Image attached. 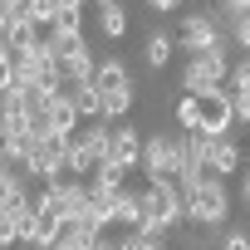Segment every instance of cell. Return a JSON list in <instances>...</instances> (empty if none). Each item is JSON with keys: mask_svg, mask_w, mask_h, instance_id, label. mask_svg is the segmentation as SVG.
I'll list each match as a JSON object with an SVG mask.
<instances>
[{"mask_svg": "<svg viewBox=\"0 0 250 250\" xmlns=\"http://www.w3.org/2000/svg\"><path fill=\"white\" fill-rule=\"evenodd\" d=\"M138 201H143V221H138V230L143 235H167L177 221H187V211H182V187L167 177V182H147V191H138Z\"/></svg>", "mask_w": 250, "mask_h": 250, "instance_id": "6da1fadb", "label": "cell"}, {"mask_svg": "<svg viewBox=\"0 0 250 250\" xmlns=\"http://www.w3.org/2000/svg\"><path fill=\"white\" fill-rule=\"evenodd\" d=\"M182 211H187V221H196V226H226V216H230L226 182L206 172L196 187H187V191H182Z\"/></svg>", "mask_w": 250, "mask_h": 250, "instance_id": "7a4b0ae2", "label": "cell"}, {"mask_svg": "<svg viewBox=\"0 0 250 250\" xmlns=\"http://www.w3.org/2000/svg\"><path fill=\"white\" fill-rule=\"evenodd\" d=\"M226 74H230V44H216V49H201V54L187 59L182 88H187V93H201V88H211V83H226Z\"/></svg>", "mask_w": 250, "mask_h": 250, "instance_id": "3957f363", "label": "cell"}, {"mask_svg": "<svg viewBox=\"0 0 250 250\" xmlns=\"http://www.w3.org/2000/svg\"><path fill=\"white\" fill-rule=\"evenodd\" d=\"M191 98H196V133L226 138V128L235 123V113H230V88H226V83H211V88H201V93H191Z\"/></svg>", "mask_w": 250, "mask_h": 250, "instance_id": "277c9868", "label": "cell"}, {"mask_svg": "<svg viewBox=\"0 0 250 250\" xmlns=\"http://www.w3.org/2000/svg\"><path fill=\"white\" fill-rule=\"evenodd\" d=\"M138 167H143V177L147 182H167V177H177V167H182V138H143V157H138Z\"/></svg>", "mask_w": 250, "mask_h": 250, "instance_id": "5b68a950", "label": "cell"}, {"mask_svg": "<svg viewBox=\"0 0 250 250\" xmlns=\"http://www.w3.org/2000/svg\"><path fill=\"white\" fill-rule=\"evenodd\" d=\"M138 157H143L138 128H128V123H108V157H103V167H108L113 177L128 182V172L138 167Z\"/></svg>", "mask_w": 250, "mask_h": 250, "instance_id": "8992f818", "label": "cell"}, {"mask_svg": "<svg viewBox=\"0 0 250 250\" xmlns=\"http://www.w3.org/2000/svg\"><path fill=\"white\" fill-rule=\"evenodd\" d=\"M187 54H201V49H216V44H230L226 40V30L216 25V15L206 10V15H187L182 20V40H177Z\"/></svg>", "mask_w": 250, "mask_h": 250, "instance_id": "52a82bcc", "label": "cell"}, {"mask_svg": "<svg viewBox=\"0 0 250 250\" xmlns=\"http://www.w3.org/2000/svg\"><path fill=\"white\" fill-rule=\"evenodd\" d=\"M44 133H54V138H74V128H79V108H74V98L69 93H54L49 103H44Z\"/></svg>", "mask_w": 250, "mask_h": 250, "instance_id": "ba28073f", "label": "cell"}, {"mask_svg": "<svg viewBox=\"0 0 250 250\" xmlns=\"http://www.w3.org/2000/svg\"><path fill=\"white\" fill-rule=\"evenodd\" d=\"M54 69H59V79H64V83H93L98 59H93V49H88V44H74L69 54H59V59H54Z\"/></svg>", "mask_w": 250, "mask_h": 250, "instance_id": "9c48e42d", "label": "cell"}, {"mask_svg": "<svg viewBox=\"0 0 250 250\" xmlns=\"http://www.w3.org/2000/svg\"><path fill=\"white\" fill-rule=\"evenodd\" d=\"M206 172H211V177H230V172H240V152H235V143H230V138H211Z\"/></svg>", "mask_w": 250, "mask_h": 250, "instance_id": "30bf717a", "label": "cell"}, {"mask_svg": "<svg viewBox=\"0 0 250 250\" xmlns=\"http://www.w3.org/2000/svg\"><path fill=\"white\" fill-rule=\"evenodd\" d=\"M54 240H59V216H54V211H40V206H35V226H30L25 245H30V250H49Z\"/></svg>", "mask_w": 250, "mask_h": 250, "instance_id": "8fae6325", "label": "cell"}, {"mask_svg": "<svg viewBox=\"0 0 250 250\" xmlns=\"http://www.w3.org/2000/svg\"><path fill=\"white\" fill-rule=\"evenodd\" d=\"M0 40H5V49H30V44H35V40H44V35H40V25L20 10V15L5 25V35H0Z\"/></svg>", "mask_w": 250, "mask_h": 250, "instance_id": "7c38bea8", "label": "cell"}, {"mask_svg": "<svg viewBox=\"0 0 250 250\" xmlns=\"http://www.w3.org/2000/svg\"><path fill=\"white\" fill-rule=\"evenodd\" d=\"M64 93L74 98V108H79V123H83V118H103V93H98L93 83H64Z\"/></svg>", "mask_w": 250, "mask_h": 250, "instance_id": "4fadbf2b", "label": "cell"}, {"mask_svg": "<svg viewBox=\"0 0 250 250\" xmlns=\"http://www.w3.org/2000/svg\"><path fill=\"white\" fill-rule=\"evenodd\" d=\"M138 221H143V201H138V191L123 187V191H118V201H113V226L138 230Z\"/></svg>", "mask_w": 250, "mask_h": 250, "instance_id": "5bb4252c", "label": "cell"}, {"mask_svg": "<svg viewBox=\"0 0 250 250\" xmlns=\"http://www.w3.org/2000/svg\"><path fill=\"white\" fill-rule=\"evenodd\" d=\"M123 83H133V74H128L123 59H103V64L93 69V88H98V93H103V88H123Z\"/></svg>", "mask_w": 250, "mask_h": 250, "instance_id": "9a60e30c", "label": "cell"}, {"mask_svg": "<svg viewBox=\"0 0 250 250\" xmlns=\"http://www.w3.org/2000/svg\"><path fill=\"white\" fill-rule=\"evenodd\" d=\"M20 201H30L25 177H20L15 167H5V172H0V211H10V206H20Z\"/></svg>", "mask_w": 250, "mask_h": 250, "instance_id": "2e32d148", "label": "cell"}, {"mask_svg": "<svg viewBox=\"0 0 250 250\" xmlns=\"http://www.w3.org/2000/svg\"><path fill=\"white\" fill-rule=\"evenodd\" d=\"M98 30H103L108 40H123V35H128V10H123L118 0H108V5H98Z\"/></svg>", "mask_w": 250, "mask_h": 250, "instance_id": "e0dca14e", "label": "cell"}, {"mask_svg": "<svg viewBox=\"0 0 250 250\" xmlns=\"http://www.w3.org/2000/svg\"><path fill=\"white\" fill-rule=\"evenodd\" d=\"M44 35H69V40H79V35H83V5H59V15H54V25H49Z\"/></svg>", "mask_w": 250, "mask_h": 250, "instance_id": "ac0fdd59", "label": "cell"}, {"mask_svg": "<svg viewBox=\"0 0 250 250\" xmlns=\"http://www.w3.org/2000/svg\"><path fill=\"white\" fill-rule=\"evenodd\" d=\"M128 108H133V83H123V88H103V118H108V123H118Z\"/></svg>", "mask_w": 250, "mask_h": 250, "instance_id": "d6986e66", "label": "cell"}, {"mask_svg": "<svg viewBox=\"0 0 250 250\" xmlns=\"http://www.w3.org/2000/svg\"><path fill=\"white\" fill-rule=\"evenodd\" d=\"M172 54H177V40L172 35H152L147 40V69H167Z\"/></svg>", "mask_w": 250, "mask_h": 250, "instance_id": "ffe728a7", "label": "cell"}, {"mask_svg": "<svg viewBox=\"0 0 250 250\" xmlns=\"http://www.w3.org/2000/svg\"><path fill=\"white\" fill-rule=\"evenodd\" d=\"M59 5H64V0H25V15L40 25V35L54 25V15H59Z\"/></svg>", "mask_w": 250, "mask_h": 250, "instance_id": "44dd1931", "label": "cell"}, {"mask_svg": "<svg viewBox=\"0 0 250 250\" xmlns=\"http://www.w3.org/2000/svg\"><path fill=\"white\" fill-rule=\"evenodd\" d=\"M177 128H182V133H196V98H191V93L177 103Z\"/></svg>", "mask_w": 250, "mask_h": 250, "instance_id": "7402d4cb", "label": "cell"}, {"mask_svg": "<svg viewBox=\"0 0 250 250\" xmlns=\"http://www.w3.org/2000/svg\"><path fill=\"white\" fill-rule=\"evenodd\" d=\"M226 83H230V88H245V93H250V54L230 64V74H226Z\"/></svg>", "mask_w": 250, "mask_h": 250, "instance_id": "603a6c76", "label": "cell"}, {"mask_svg": "<svg viewBox=\"0 0 250 250\" xmlns=\"http://www.w3.org/2000/svg\"><path fill=\"white\" fill-rule=\"evenodd\" d=\"M123 250H162V235H143V230H128Z\"/></svg>", "mask_w": 250, "mask_h": 250, "instance_id": "cb8c5ba5", "label": "cell"}, {"mask_svg": "<svg viewBox=\"0 0 250 250\" xmlns=\"http://www.w3.org/2000/svg\"><path fill=\"white\" fill-rule=\"evenodd\" d=\"M230 113H235L240 123H250V93H245V88H230Z\"/></svg>", "mask_w": 250, "mask_h": 250, "instance_id": "d4e9b609", "label": "cell"}, {"mask_svg": "<svg viewBox=\"0 0 250 250\" xmlns=\"http://www.w3.org/2000/svg\"><path fill=\"white\" fill-rule=\"evenodd\" d=\"M15 83V69H10V49H5V40H0V93H5Z\"/></svg>", "mask_w": 250, "mask_h": 250, "instance_id": "484cf974", "label": "cell"}, {"mask_svg": "<svg viewBox=\"0 0 250 250\" xmlns=\"http://www.w3.org/2000/svg\"><path fill=\"white\" fill-rule=\"evenodd\" d=\"M15 240H20V230H15L10 211H0V250H5V245H15Z\"/></svg>", "mask_w": 250, "mask_h": 250, "instance_id": "4316f807", "label": "cell"}, {"mask_svg": "<svg viewBox=\"0 0 250 250\" xmlns=\"http://www.w3.org/2000/svg\"><path fill=\"white\" fill-rule=\"evenodd\" d=\"M221 250H250V235L245 230H226L221 235Z\"/></svg>", "mask_w": 250, "mask_h": 250, "instance_id": "83f0119b", "label": "cell"}, {"mask_svg": "<svg viewBox=\"0 0 250 250\" xmlns=\"http://www.w3.org/2000/svg\"><path fill=\"white\" fill-rule=\"evenodd\" d=\"M123 240H128V230H123V235H108V230H103V235L93 240V250H123Z\"/></svg>", "mask_w": 250, "mask_h": 250, "instance_id": "f1b7e54d", "label": "cell"}, {"mask_svg": "<svg viewBox=\"0 0 250 250\" xmlns=\"http://www.w3.org/2000/svg\"><path fill=\"white\" fill-rule=\"evenodd\" d=\"M221 10H230V15H240V10H250V0H221Z\"/></svg>", "mask_w": 250, "mask_h": 250, "instance_id": "f546056e", "label": "cell"}, {"mask_svg": "<svg viewBox=\"0 0 250 250\" xmlns=\"http://www.w3.org/2000/svg\"><path fill=\"white\" fill-rule=\"evenodd\" d=\"M147 5H152V10H162V15H167V10H177V5H182V0H147Z\"/></svg>", "mask_w": 250, "mask_h": 250, "instance_id": "4dcf8cb0", "label": "cell"}, {"mask_svg": "<svg viewBox=\"0 0 250 250\" xmlns=\"http://www.w3.org/2000/svg\"><path fill=\"white\" fill-rule=\"evenodd\" d=\"M240 196H245V206H250V172L240 177Z\"/></svg>", "mask_w": 250, "mask_h": 250, "instance_id": "1f68e13d", "label": "cell"}, {"mask_svg": "<svg viewBox=\"0 0 250 250\" xmlns=\"http://www.w3.org/2000/svg\"><path fill=\"white\" fill-rule=\"evenodd\" d=\"M5 167H10V157H5V147H0V172H5Z\"/></svg>", "mask_w": 250, "mask_h": 250, "instance_id": "d6a6232c", "label": "cell"}, {"mask_svg": "<svg viewBox=\"0 0 250 250\" xmlns=\"http://www.w3.org/2000/svg\"><path fill=\"white\" fill-rule=\"evenodd\" d=\"M93 5H108V0H93Z\"/></svg>", "mask_w": 250, "mask_h": 250, "instance_id": "836d02e7", "label": "cell"}]
</instances>
